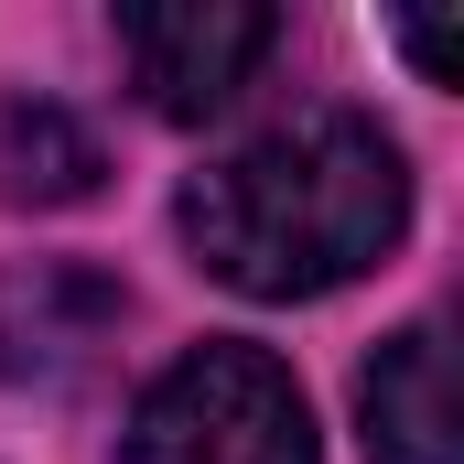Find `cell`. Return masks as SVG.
<instances>
[{
    "instance_id": "obj_1",
    "label": "cell",
    "mask_w": 464,
    "mask_h": 464,
    "mask_svg": "<svg viewBox=\"0 0 464 464\" xmlns=\"http://www.w3.org/2000/svg\"><path fill=\"white\" fill-rule=\"evenodd\" d=\"M173 227H184L206 281H227L248 303H314V292H335L400 248L411 162L378 119L303 109L237 151H217L173 195Z\"/></svg>"
},
{
    "instance_id": "obj_3",
    "label": "cell",
    "mask_w": 464,
    "mask_h": 464,
    "mask_svg": "<svg viewBox=\"0 0 464 464\" xmlns=\"http://www.w3.org/2000/svg\"><path fill=\"white\" fill-rule=\"evenodd\" d=\"M281 44V22L259 0H140L119 11V54L151 119H217L259 76V54Z\"/></svg>"
},
{
    "instance_id": "obj_4",
    "label": "cell",
    "mask_w": 464,
    "mask_h": 464,
    "mask_svg": "<svg viewBox=\"0 0 464 464\" xmlns=\"http://www.w3.org/2000/svg\"><path fill=\"white\" fill-rule=\"evenodd\" d=\"M119 335V281L87 259H22L0 270V378L11 389H54Z\"/></svg>"
},
{
    "instance_id": "obj_2",
    "label": "cell",
    "mask_w": 464,
    "mask_h": 464,
    "mask_svg": "<svg viewBox=\"0 0 464 464\" xmlns=\"http://www.w3.org/2000/svg\"><path fill=\"white\" fill-rule=\"evenodd\" d=\"M119 464H324V454H314V411H303L292 367L270 346L206 335L140 389Z\"/></svg>"
},
{
    "instance_id": "obj_7",
    "label": "cell",
    "mask_w": 464,
    "mask_h": 464,
    "mask_svg": "<svg viewBox=\"0 0 464 464\" xmlns=\"http://www.w3.org/2000/svg\"><path fill=\"white\" fill-rule=\"evenodd\" d=\"M400 44H411V65H421L432 87H454V33H443V22H400Z\"/></svg>"
},
{
    "instance_id": "obj_6",
    "label": "cell",
    "mask_w": 464,
    "mask_h": 464,
    "mask_svg": "<svg viewBox=\"0 0 464 464\" xmlns=\"http://www.w3.org/2000/svg\"><path fill=\"white\" fill-rule=\"evenodd\" d=\"M98 173H109V151H98V130L76 109H54V98L0 109V195L11 206H87Z\"/></svg>"
},
{
    "instance_id": "obj_5",
    "label": "cell",
    "mask_w": 464,
    "mask_h": 464,
    "mask_svg": "<svg viewBox=\"0 0 464 464\" xmlns=\"http://www.w3.org/2000/svg\"><path fill=\"white\" fill-rule=\"evenodd\" d=\"M356 432L367 464H454V346L443 324H400L389 346L356 367Z\"/></svg>"
}]
</instances>
